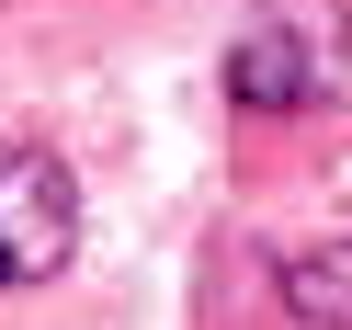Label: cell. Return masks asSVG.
<instances>
[{
  "label": "cell",
  "mask_w": 352,
  "mask_h": 330,
  "mask_svg": "<svg viewBox=\"0 0 352 330\" xmlns=\"http://www.w3.org/2000/svg\"><path fill=\"white\" fill-rule=\"evenodd\" d=\"M352 69V12L341 0H273L250 34L228 46V103L239 114H307Z\"/></svg>",
  "instance_id": "1"
},
{
  "label": "cell",
  "mask_w": 352,
  "mask_h": 330,
  "mask_svg": "<svg viewBox=\"0 0 352 330\" xmlns=\"http://www.w3.org/2000/svg\"><path fill=\"white\" fill-rule=\"evenodd\" d=\"M69 251H80V183H69V160L34 148V137H12L0 148V285L69 274Z\"/></svg>",
  "instance_id": "2"
},
{
  "label": "cell",
  "mask_w": 352,
  "mask_h": 330,
  "mask_svg": "<svg viewBox=\"0 0 352 330\" xmlns=\"http://www.w3.org/2000/svg\"><path fill=\"white\" fill-rule=\"evenodd\" d=\"M273 296H284V319H307V330H352V228L318 239V251H296L273 274Z\"/></svg>",
  "instance_id": "3"
}]
</instances>
